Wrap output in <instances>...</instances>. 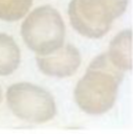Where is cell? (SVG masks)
<instances>
[{"instance_id":"6da1fadb","label":"cell","mask_w":133,"mask_h":134,"mask_svg":"<svg viewBox=\"0 0 133 134\" xmlns=\"http://www.w3.org/2000/svg\"><path fill=\"white\" fill-rule=\"evenodd\" d=\"M124 72L110 62L107 54L97 57L89 65L75 89V100L83 111L91 115L106 113L117 99Z\"/></svg>"},{"instance_id":"7a4b0ae2","label":"cell","mask_w":133,"mask_h":134,"mask_svg":"<svg viewBox=\"0 0 133 134\" xmlns=\"http://www.w3.org/2000/svg\"><path fill=\"white\" fill-rule=\"evenodd\" d=\"M128 0H72L68 14L71 25L80 35L100 38L126 10Z\"/></svg>"},{"instance_id":"3957f363","label":"cell","mask_w":133,"mask_h":134,"mask_svg":"<svg viewBox=\"0 0 133 134\" xmlns=\"http://www.w3.org/2000/svg\"><path fill=\"white\" fill-rule=\"evenodd\" d=\"M23 40L38 56L55 52L63 45L65 26L58 12L42 6L31 13L21 27Z\"/></svg>"},{"instance_id":"277c9868","label":"cell","mask_w":133,"mask_h":134,"mask_svg":"<svg viewBox=\"0 0 133 134\" xmlns=\"http://www.w3.org/2000/svg\"><path fill=\"white\" fill-rule=\"evenodd\" d=\"M7 102L16 117L29 123H45L57 112L55 100L50 93L31 83L22 82L9 87Z\"/></svg>"},{"instance_id":"5b68a950","label":"cell","mask_w":133,"mask_h":134,"mask_svg":"<svg viewBox=\"0 0 133 134\" xmlns=\"http://www.w3.org/2000/svg\"><path fill=\"white\" fill-rule=\"evenodd\" d=\"M39 69L45 75L66 78L75 74L80 65V52L75 46H61L55 52L44 56H36Z\"/></svg>"},{"instance_id":"8992f818","label":"cell","mask_w":133,"mask_h":134,"mask_svg":"<svg viewBox=\"0 0 133 134\" xmlns=\"http://www.w3.org/2000/svg\"><path fill=\"white\" fill-rule=\"evenodd\" d=\"M131 31L126 30L120 33L111 41L107 56L110 62L118 69L131 70Z\"/></svg>"},{"instance_id":"52a82bcc","label":"cell","mask_w":133,"mask_h":134,"mask_svg":"<svg viewBox=\"0 0 133 134\" xmlns=\"http://www.w3.org/2000/svg\"><path fill=\"white\" fill-rule=\"evenodd\" d=\"M20 62V51L14 40L6 34H0V76L11 75Z\"/></svg>"},{"instance_id":"ba28073f","label":"cell","mask_w":133,"mask_h":134,"mask_svg":"<svg viewBox=\"0 0 133 134\" xmlns=\"http://www.w3.org/2000/svg\"><path fill=\"white\" fill-rule=\"evenodd\" d=\"M32 3L33 0H0V19L15 21L22 18Z\"/></svg>"},{"instance_id":"9c48e42d","label":"cell","mask_w":133,"mask_h":134,"mask_svg":"<svg viewBox=\"0 0 133 134\" xmlns=\"http://www.w3.org/2000/svg\"><path fill=\"white\" fill-rule=\"evenodd\" d=\"M2 100V93H1V89H0V102Z\"/></svg>"}]
</instances>
